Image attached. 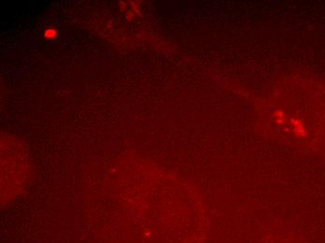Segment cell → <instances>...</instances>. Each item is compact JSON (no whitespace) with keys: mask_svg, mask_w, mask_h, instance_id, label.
I'll use <instances>...</instances> for the list:
<instances>
[{"mask_svg":"<svg viewBox=\"0 0 325 243\" xmlns=\"http://www.w3.org/2000/svg\"><path fill=\"white\" fill-rule=\"evenodd\" d=\"M44 36H45V38L47 39H53L54 36H56V31L54 30V29H47V30L45 31V34H44Z\"/></svg>","mask_w":325,"mask_h":243,"instance_id":"obj_1","label":"cell"}]
</instances>
